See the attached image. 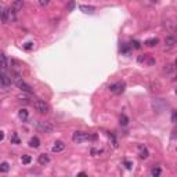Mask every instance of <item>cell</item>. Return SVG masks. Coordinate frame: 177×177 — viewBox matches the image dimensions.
Here are the masks:
<instances>
[{"label":"cell","instance_id":"19","mask_svg":"<svg viewBox=\"0 0 177 177\" xmlns=\"http://www.w3.org/2000/svg\"><path fill=\"white\" fill-rule=\"evenodd\" d=\"M140 158H141V159H147V158H148V151H147V148L140 147Z\"/></svg>","mask_w":177,"mask_h":177},{"label":"cell","instance_id":"21","mask_svg":"<svg viewBox=\"0 0 177 177\" xmlns=\"http://www.w3.org/2000/svg\"><path fill=\"white\" fill-rule=\"evenodd\" d=\"M145 44L150 46V47H154V46H156L158 44V39H148L147 42H145Z\"/></svg>","mask_w":177,"mask_h":177},{"label":"cell","instance_id":"18","mask_svg":"<svg viewBox=\"0 0 177 177\" xmlns=\"http://www.w3.org/2000/svg\"><path fill=\"white\" fill-rule=\"evenodd\" d=\"M18 116H20L21 119H22V121H26V119H28V116H29V115H28V111H26V109H20V112H18Z\"/></svg>","mask_w":177,"mask_h":177},{"label":"cell","instance_id":"30","mask_svg":"<svg viewBox=\"0 0 177 177\" xmlns=\"http://www.w3.org/2000/svg\"><path fill=\"white\" fill-rule=\"evenodd\" d=\"M172 121L176 122V112H174V111H173V115H172Z\"/></svg>","mask_w":177,"mask_h":177},{"label":"cell","instance_id":"16","mask_svg":"<svg viewBox=\"0 0 177 177\" xmlns=\"http://www.w3.org/2000/svg\"><path fill=\"white\" fill-rule=\"evenodd\" d=\"M173 71H174V66H173V64H167V65H165V68H163V72L166 73V75H170V73H173Z\"/></svg>","mask_w":177,"mask_h":177},{"label":"cell","instance_id":"11","mask_svg":"<svg viewBox=\"0 0 177 177\" xmlns=\"http://www.w3.org/2000/svg\"><path fill=\"white\" fill-rule=\"evenodd\" d=\"M79 10L83 11L85 14H93L95 11V8L93 6H85V4H82V6H79Z\"/></svg>","mask_w":177,"mask_h":177},{"label":"cell","instance_id":"1","mask_svg":"<svg viewBox=\"0 0 177 177\" xmlns=\"http://www.w3.org/2000/svg\"><path fill=\"white\" fill-rule=\"evenodd\" d=\"M95 136H90L88 133H85V131H75L72 136V140L75 143H83V141L87 140H94Z\"/></svg>","mask_w":177,"mask_h":177},{"label":"cell","instance_id":"14","mask_svg":"<svg viewBox=\"0 0 177 177\" xmlns=\"http://www.w3.org/2000/svg\"><path fill=\"white\" fill-rule=\"evenodd\" d=\"M39 145H40V140L37 137H32L29 140V147H32V148H39Z\"/></svg>","mask_w":177,"mask_h":177},{"label":"cell","instance_id":"3","mask_svg":"<svg viewBox=\"0 0 177 177\" xmlns=\"http://www.w3.org/2000/svg\"><path fill=\"white\" fill-rule=\"evenodd\" d=\"M2 20H3V22H13V21H15V11L13 8H8V10L3 11Z\"/></svg>","mask_w":177,"mask_h":177},{"label":"cell","instance_id":"22","mask_svg":"<svg viewBox=\"0 0 177 177\" xmlns=\"http://www.w3.org/2000/svg\"><path fill=\"white\" fill-rule=\"evenodd\" d=\"M127 123H129L127 116H126V115H121V125L122 126H127Z\"/></svg>","mask_w":177,"mask_h":177},{"label":"cell","instance_id":"12","mask_svg":"<svg viewBox=\"0 0 177 177\" xmlns=\"http://www.w3.org/2000/svg\"><path fill=\"white\" fill-rule=\"evenodd\" d=\"M37 162H39V165H42V166H44V165H47L50 162V158H49V155H46V154H42V155H39V159H37Z\"/></svg>","mask_w":177,"mask_h":177},{"label":"cell","instance_id":"25","mask_svg":"<svg viewBox=\"0 0 177 177\" xmlns=\"http://www.w3.org/2000/svg\"><path fill=\"white\" fill-rule=\"evenodd\" d=\"M49 2H50V0H39V4H40V6H47V4H49Z\"/></svg>","mask_w":177,"mask_h":177},{"label":"cell","instance_id":"6","mask_svg":"<svg viewBox=\"0 0 177 177\" xmlns=\"http://www.w3.org/2000/svg\"><path fill=\"white\" fill-rule=\"evenodd\" d=\"M152 105H154V109L156 112H162L167 107V102L165 101V100H162V98H158V100H155Z\"/></svg>","mask_w":177,"mask_h":177},{"label":"cell","instance_id":"33","mask_svg":"<svg viewBox=\"0 0 177 177\" xmlns=\"http://www.w3.org/2000/svg\"><path fill=\"white\" fill-rule=\"evenodd\" d=\"M151 2H152V3H156V2H158V0H151Z\"/></svg>","mask_w":177,"mask_h":177},{"label":"cell","instance_id":"23","mask_svg":"<svg viewBox=\"0 0 177 177\" xmlns=\"http://www.w3.org/2000/svg\"><path fill=\"white\" fill-rule=\"evenodd\" d=\"M159 174H161V169H159V167H152V170H151V176L156 177V176H159Z\"/></svg>","mask_w":177,"mask_h":177},{"label":"cell","instance_id":"5","mask_svg":"<svg viewBox=\"0 0 177 177\" xmlns=\"http://www.w3.org/2000/svg\"><path fill=\"white\" fill-rule=\"evenodd\" d=\"M11 83V78L7 75L6 72L3 71H0V87H7V86H10Z\"/></svg>","mask_w":177,"mask_h":177},{"label":"cell","instance_id":"7","mask_svg":"<svg viewBox=\"0 0 177 177\" xmlns=\"http://www.w3.org/2000/svg\"><path fill=\"white\" fill-rule=\"evenodd\" d=\"M109 90H111L112 93H115V94H121V93H123V90H125V83H122V82L114 83V85L109 86Z\"/></svg>","mask_w":177,"mask_h":177},{"label":"cell","instance_id":"15","mask_svg":"<svg viewBox=\"0 0 177 177\" xmlns=\"http://www.w3.org/2000/svg\"><path fill=\"white\" fill-rule=\"evenodd\" d=\"M165 44H166L167 47H173L174 44H176V39H174L173 36H167L166 39H165Z\"/></svg>","mask_w":177,"mask_h":177},{"label":"cell","instance_id":"31","mask_svg":"<svg viewBox=\"0 0 177 177\" xmlns=\"http://www.w3.org/2000/svg\"><path fill=\"white\" fill-rule=\"evenodd\" d=\"M3 138H4V133H3V131H0V141L3 140Z\"/></svg>","mask_w":177,"mask_h":177},{"label":"cell","instance_id":"29","mask_svg":"<svg viewBox=\"0 0 177 177\" xmlns=\"http://www.w3.org/2000/svg\"><path fill=\"white\" fill-rule=\"evenodd\" d=\"M133 44H134L136 49H140V43H138V42H133Z\"/></svg>","mask_w":177,"mask_h":177},{"label":"cell","instance_id":"20","mask_svg":"<svg viewBox=\"0 0 177 177\" xmlns=\"http://www.w3.org/2000/svg\"><path fill=\"white\" fill-rule=\"evenodd\" d=\"M21 161H22L24 165H29L31 162H32V158H31L29 155H22V156H21Z\"/></svg>","mask_w":177,"mask_h":177},{"label":"cell","instance_id":"13","mask_svg":"<svg viewBox=\"0 0 177 177\" xmlns=\"http://www.w3.org/2000/svg\"><path fill=\"white\" fill-rule=\"evenodd\" d=\"M24 7V0H15L13 3V10L14 11H20Z\"/></svg>","mask_w":177,"mask_h":177},{"label":"cell","instance_id":"26","mask_svg":"<svg viewBox=\"0 0 177 177\" xmlns=\"http://www.w3.org/2000/svg\"><path fill=\"white\" fill-rule=\"evenodd\" d=\"M32 47H33V43H26V44H25V49L26 50H31Z\"/></svg>","mask_w":177,"mask_h":177},{"label":"cell","instance_id":"9","mask_svg":"<svg viewBox=\"0 0 177 177\" xmlns=\"http://www.w3.org/2000/svg\"><path fill=\"white\" fill-rule=\"evenodd\" d=\"M8 68V61H7L6 56H4L3 53H0V71H6Z\"/></svg>","mask_w":177,"mask_h":177},{"label":"cell","instance_id":"27","mask_svg":"<svg viewBox=\"0 0 177 177\" xmlns=\"http://www.w3.org/2000/svg\"><path fill=\"white\" fill-rule=\"evenodd\" d=\"M102 150H92V154H101Z\"/></svg>","mask_w":177,"mask_h":177},{"label":"cell","instance_id":"8","mask_svg":"<svg viewBox=\"0 0 177 177\" xmlns=\"http://www.w3.org/2000/svg\"><path fill=\"white\" fill-rule=\"evenodd\" d=\"M17 86H18V88H21V90H22V92H26V93H32V87H31L29 85H26L25 82H24V80H18V82H17Z\"/></svg>","mask_w":177,"mask_h":177},{"label":"cell","instance_id":"17","mask_svg":"<svg viewBox=\"0 0 177 177\" xmlns=\"http://www.w3.org/2000/svg\"><path fill=\"white\" fill-rule=\"evenodd\" d=\"M8 170H10V165L7 163V162L0 163V172H2V173H7Z\"/></svg>","mask_w":177,"mask_h":177},{"label":"cell","instance_id":"24","mask_svg":"<svg viewBox=\"0 0 177 177\" xmlns=\"http://www.w3.org/2000/svg\"><path fill=\"white\" fill-rule=\"evenodd\" d=\"M11 143H15V144H18V143H20V140H18L17 134H13V138H11Z\"/></svg>","mask_w":177,"mask_h":177},{"label":"cell","instance_id":"10","mask_svg":"<svg viewBox=\"0 0 177 177\" xmlns=\"http://www.w3.org/2000/svg\"><path fill=\"white\" fill-rule=\"evenodd\" d=\"M64 150H65V144H64L63 141H56L51 148L53 152H61V151H64Z\"/></svg>","mask_w":177,"mask_h":177},{"label":"cell","instance_id":"28","mask_svg":"<svg viewBox=\"0 0 177 177\" xmlns=\"http://www.w3.org/2000/svg\"><path fill=\"white\" fill-rule=\"evenodd\" d=\"M125 165H126V167H127V169H131V162H127V161H126Z\"/></svg>","mask_w":177,"mask_h":177},{"label":"cell","instance_id":"32","mask_svg":"<svg viewBox=\"0 0 177 177\" xmlns=\"http://www.w3.org/2000/svg\"><path fill=\"white\" fill-rule=\"evenodd\" d=\"M2 14H3V8L0 7V17H2Z\"/></svg>","mask_w":177,"mask_h":177},{"label":"cell","instance_id":"2","mask_svg":"<svg viewBox=\"0 0 177 177\" xmlns=\"http://www.w3.org/2000/svg\"><path fill=\"white\" fill-rule=\"evenodd\" d=\"M33 107L36 111H39L40 114H47L50 111V105L47 104L46 101H43V100H36V101L33 102Z\"/></svg>","mask_w":177,"mask_h":177},{"label":"cell","instance_id":"4","mask_svg":"<svg viewBox=\"0 0 177 177\" xmlns=\"http://www.w3.org/2000/svg\"><path fill=\"white\" fill-rule=\"evenodd\" d=\"M36 127L39 129L40 131H43V133H51V131L54 130V126H53L50 122H37Z\"/></svg>","mask_w":177,"mask_h":177}]
</instances>
